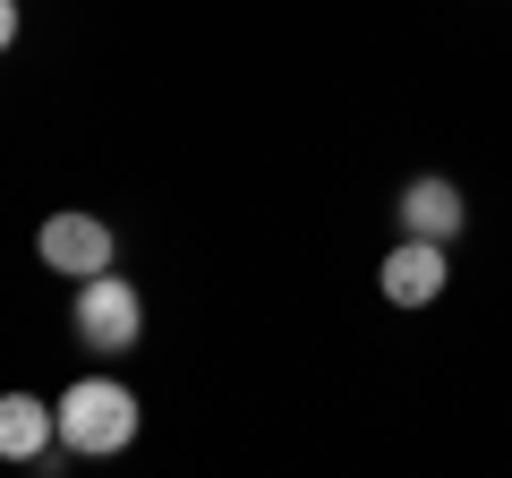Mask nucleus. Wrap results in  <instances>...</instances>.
Segmentation results:
<instances>
[{
	"label": "nucleus",
	"mask_w": 512,
	"mask_h": 478,
	"mask_svg": "<svg viewBox=\"0 0 512 478\" xmlns=\"http://www.w3.org/2000/svg\"><path fill=\"white\" fill-rule=\"evenodd\" d=\"M52 410H60V444L69 453H120L137 436V393L111 385V376H77Z\"/></svg>",
	"instance_id": "1"
},
{
	"label": "nucleus",
	"mask_w": 512,
	"mask_h": 478,
	"mask_svg": "<svg viewBox=\"0 0 512 478\" xmlns=\"http://www.w3.org/2000/svg\"><path fill=\"white\" fill-rule=\"evenodd\" d=\"M60 436V410H43L35 393H0V461H35Z\"/></svg>",
	"instance_id": "5"
},
{
	"label": "nucleus",
	"mask_w": 512,
	"mask_h": 478,
	"mask_svg": "<svg viewBox=\"0 0 512 478\" xmlns=\"http://www.w3.org/2000/svg\"><path fill=\"white\" fill-rule=\"evenodd\" d=\"M69 325H77V342H86V350L120 359V350H137V333H146V299H137V282H111V265H103V274L77 282Z\"/></svg>",
	"instance_id": "2"
},
{
	"label": "nucleus",
	"mask_w": 512,
	"mask_h": 478,
	"mask_svg": "<svg viewBox=\"0 0 512 478\" xmlns=\"http://www.w3.org/2000/svg\"><path fill=\"white\" fill-rule=\"evenodd\" d=\"M18 43V0H0V52Z\"/></svg>",
	"instance_id": "7"
},
{
	"label": "nucleus",
	"mask_w": 512,
	"mask_h": 478,
	"mask_svg": "<svg viewBox=\"0 0 512 478\" xmlns=\"http://www.w3.org/2000/svg\"><path fill=\"white\" fill-rule=\"evenodd\" d=\"M43 265L69 274V282L103 274V265H111V222L103 214H52V222H43Z\"/></svg>",
	"instance_id": "4"
},
{
	"label": "nucleus",
	"mask_w": 512,
	"mask_h": 478,
	"mask_svg": "<svg viewBox=\"0 0 512 478\" xmlns=\"http://www.w3.org/2000/svg\"><path fill=\"white\" fill-rule=\"evenodd\" d=\"M461 188L453 180H410L402 188V231H419V239H453L461 231Z\"/></svg>",
	"instance_id": "6"
},
{
	"label": "nucleus",
	"mask_w": 512,
	"mask_h": 478,
	"mask_svg": "<svg viewBox=\"0 0 512 478\" xmlns=\"http://www.w3.org/2000/svg\"><path fill=\"white\" fill-rule=\"evenodd\" d=\"M376 282H384V299H393V308H427V299H444V239H419L410 231L402 248H393V257L376 265Z\"/></svg>",
	"instance_id": "3"
}]
</instances>
